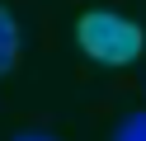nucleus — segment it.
Segmentation results:
<instances>
[{
  "mask_svg": "<svg viewBox=\"0 0 146 141\" xmlns=\"http://www.w3.org/2000/svg\"><path fill=\"white\" fill-rule=\"evenodd\" d=\"M76 47L99 66H132L146 47V33L118 9H85L76 19Z\"/></svg>",
  "mask_w": 146,
  "mask_h": 141,
  "instance_id": "1",
  "label": "nucleus"
},
{
  "mask_svg": "<svg viewBox=\"0 0 146 141\" xmlns=\"http://www.w3.org/2000/svg\"><path fill=\"white\" fill-rule=\"evenodd\" d=\"M108 141H146V108L127 113V118L113 127V136H108Z\"/></svg>",
  "mask_w": 146,
  "mask_h": 141,
  "instance_id": "3",
  "label": "nucleus"
},
{
  "mask_svg": "<svg viewBox=\"0 0 146 141\" xmlns=\"http://www.w3.org/2000/svg\"><path fill=\"white\" fill-rule=\"evenodd\" d=\"M14 141H57V136H52V132H19Z\"/></svg>",
  "mask_w": 146,
  "mask_h": 141,
  "instance_id": "4",
  "label": "nucleus"
},
{
  "mask_svg": "<svg viewBox=\"0 0 146 141\" xmlns=\"http://www.w3.org/2000/svg\"><path fill=\"white\" fill-rule=\"evenodd\" d=\"M14 61H19V24L5 5H0V75H10Z\"/></svg>",
  "mask_w": 146,
  "mask_h": 141,
  "instance_id": "2",
  "label": "nucleus"
}]
</instances>
